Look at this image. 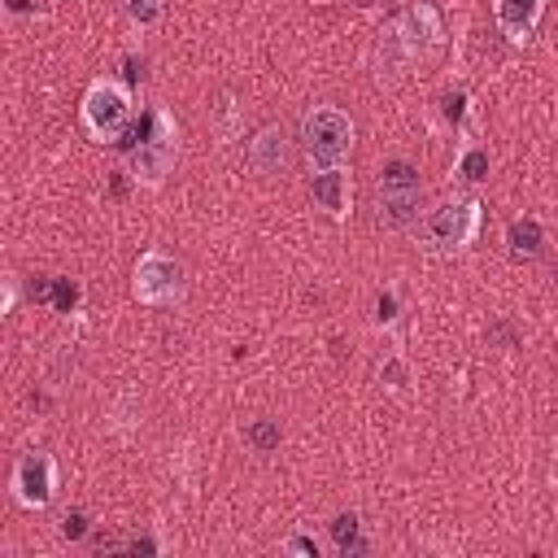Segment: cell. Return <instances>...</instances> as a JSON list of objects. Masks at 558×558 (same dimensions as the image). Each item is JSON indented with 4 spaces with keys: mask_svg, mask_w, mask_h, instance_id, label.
Returning <instances> with one entry per match:
<instances>
[{
    "mask_svg": "<svg viewBox=\"0 0 558 558\" xmlns=\"http://www.w3.org/2000/svg\"><path fill=\"white\" fill-rule=\"evenodd\" d=\"M301 148H305L310 170L344 166V157L353 153V122H349V113L336 109V105H314L301 118Z\"/></svg>",
    "mask_w": 558,
    "mask_h": 558,
    "instance_id": "1",
    "label": "cell"
},
{
    "mask_svg": "<svg viewBox=\"0 0 558 558\" xmlns=\"http://www.w3.org/2000/svg\"><path fill=\"white\" fill-rule=\"evenodd\" d=\"M78 118H83V131L100 144L118 140L131 122V92L118 83V78H96L78 105Z\"/></svg>",
    "mask_w": 558,
    "mask_h": 558,
    "instance_id": "2",
    "label": "cell"
},
{
    "mask_svg": "<svg viewBox=\"0 0 558 558\" xmlns=\"http://www.w3.org/2000/svg\"><path fill=\"white\" fill-rule=\"evenodd\" d=\"M480 222H484V205L475 196H458V201H445L440 209H432L423 231L436 253H462L480 235Z\"/></svg>",
    "mask_w": 558,
    "mask_h": 558,
    "instance_id": "3",
    "label": "cell"
},
{
    "mask_svg": "<svg viewBox=\"0 0 558 558\" xmlns=\"http://www.w3.org/2000/svg\"><path fill=\"white\" fill-rule=\"evenodd\" d=\"M174 153H179V131H174L170 113L157 109V113H153V135L140 140V148H131L126 170H131L135 183H148V187H153V183H161L166 170L174 166Z\"/></svg>",
    "mask_w": 558,
    "mask_h": 558,
    "instance_id": "4",
    "label": "cell"
},
{
    "mask_svg": "<svg viewBox=\"0 0 558 558\" xmlns=\"http://www.w3.org/2000/svg\"><path fill=\"white\" fill-rule=\"evenodd\" d=\"M131 292H135V301H144V305H170V301H179V292H183V266H179L170 253L148 248V253L135 262Z\"/></svg>",
    "mask_w": 558,
    "mask_h": 558,
    "instance_id": "5",
    "label": "cell"
},
{
    "mask_svg": "<svg viewBox=\"0 0 558 558\" xmlns=\"http://www.w3.org/2000/svg\"><path fill=\"white\" fill-rule=\"evenodd\" d=\"M9 488L17 497V506L26 510H44L57 493V462L52 453L44 449H26L17 462H13V475H9Z\"/></svg>",
    "mask_w": 558,
    "mask_h": 558,
    "instance_id": "6",
    "label": "cell"
},
{
    "mask_svg": "<svg viewBox=\"0 0 558 558\" xmlns=\"http://www.w3.org/2000/svg\"><path fill=\"white\" fill-rule=\"evenodd\" d=\"M418 196H423L418 170H414L405 157H392V161L384 166V179H379V205H384L388 222H392V227L414 222V214H418Z\"/></svg>",
    "mask_w": 558,
    "mask_h": 558,
    "instance_id": "7",
    "label": "cell"
},
{
    "mask_svg": "<svg viewBox=\"0 0 558 558\" xmlns=\"http://www.w3.org/2000/svg\"><path fill=\"white\" fill-rule=\"evenodd\" d=\"M397 35H401V44H405V52H410V61H423V57H432L436 52V44H440V17H436V9L432 4H410L397 22Z\"/></svg>",
    "mask_w": 558,
    "mask_h": 558,
    "instance_id": "8",
    "label": "cell"
},
{
    "mask_svg": "<svg viewBox=\"0 0 558 558\" xmlns=\"http://www.w3.org/2000/svg\"><path fill=\"white\" fill-rule=\"evenodd\" d=\"M310 196H314V205H318V209H327L331 218H344V214H349V201H353L349 170H344V166L310 170Z\"/></svg>",
    "mask_w": 558,
    "mask_h": 558,
    "instance_id": "9",
    "label": "cell"
},
{
    "mask_svg": "<svg viewBox=\"0 0 558 558\" xmlns=\"http://www.w3.org/2000/svg\"><path fill=\"white\" fill-rule=\"evenodd\" d=\"M493 13H497V26H501V35L510 44H527L536 35L545 0H493Z\"/></svg>",
    "mask_w": 558,
    "mask_h": 558,
    "instance_id": "10",
    "label": "cell"
},
{
    "mask_svg": "<svg viewBox=\"0 0 558 558\" xmlns=\"http://www.w3.org/2000/svg\"><path fill=\"white\" fill-rule=\"evenodd\" d=\"M248 166L257 170V174H283V166H288V135H283V126H262L257 135H253V144H248Z\"/></svg>",
    "mask_w": 558,
    "mask_h": 558,
    "instance_id": "11",
    "label": "cell"
},
{
    "mask_svg": "<svg viewBox=\"0 0 558 558\" xmlns=\"http://www.w3.org/2000/svg\"><path fill=\"white\" fill-rule=\"evenodd\" d=\"M506 244H510V253H514V257L532 262V257L541 253V244H545V231H541V222H536V218H514V222H510V231H506Z\"/></svg>",
    "mask_w": 558,
    "mask_h": 558,
    "instance_id": "12",
    "label": "cell"
},
{
    "mask_svg": "<svg viewBox=\"0 0 558 558\" xmlns=\"http://www.w3.org/2000/svg\"><path fill=\"white\" fill-rule=\"evenodd\" d=\"M458 174H462V179H471V183L488 179V153H484V148H466V153H462V161H458Z\"/></svg>",
    "mask_w": 558,
    "mask_h": 558,
    "instance_id": "13",
    "label": "cell"
},
{
    "mask_svg": "<svg viewBox=\"0 0 558 558\" xmlns=\"http://www.w3.org/2000/svg\"><path fill=\"white\" fill-rule=\"evenodd\" d=\"M248 440H253L257 449H275V445H279V427H275V423H253V427H248Z\"/></svg>",
    "mask_w": 558,
    "mask_h": 558,
    "instance_id": "14",
    "label": "cell"
},
{
    "mask_svg": "<svg viewBox=\"0 0 558 558\" xmlns=\"http://www.w3.org/2000/svg\"><path fill=\"white\" fill-rule=\"evenodd\" d=\"M353 532H357V519H353V514H340V519H336V541H340V549H349Z\"/></svg>",
    "mask_w": 558,
    "mask_h": 558,
    "instance_id": "15",
    "label": "cell"
},
{
    "mask_svg": "<svg viewBox=\"0 0 558 558\" xmlns=\"http://www.w3.org/2000/svg\"><path fill=\"white\" fill-rule=\"evenodd\" d=\"M283 549H288V554H318V549H314V541H301V536H296V541H288Z\"/></svg>",
    "mask_w": 558,
    "mask_h": 558,
    "instance_id": "16",
    "label": "cell"
},
{
    "mask_svg": "<svg viewBox=\"0 0 558 558\" xmlns=\"http://www.w3.org/2000/svg\"><path fill=\"white\" fill-rule=\"evenodd\" d=\"M314 4H336V0H314Z\"/></svg>",
    "mask_w": 558,
    "mask_h": 558,
    "instance_id": "17",
    "label": "cell"
},
{
    "mask_svg": "<svg viewBox=\"0 0 558 558\" xmlns=\"http://www.w3.org/2000/svg\"><path fill=\"white\" fill-rule=\"evenodd\" d=\"M554 462H558V440H554Z\"/></svg>",
    "mask_w": 558,
    "mask_h": 558,
    "instance_id": "18",
    "label": "cell"
}]
</instances>
